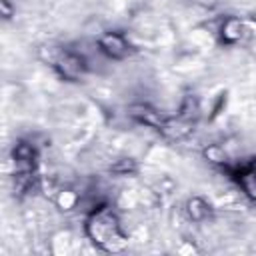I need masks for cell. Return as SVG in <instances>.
Listing matches in <instances>:
<instances>
[{
    "label": "cell",
    "mask_w": 256,
    "mask_h": 256,
    "mask_svg": "<svg viewBox=\"0 0 256 256\" xmlns=\"http://www.w3.org/2000/svg\"><path fill=\"white\" fill-rule=\"evenodd\" d=\"M86 232H88L90 240L106 252H118L126 246V236L120 230L118 216L106 206L98 208L90 214V218L86 222Z\"/></svg>",
    "instance_id": "cell-1"
},
{
    "label": "cell",
    "mask_w": 256,
    "mask_h": 256,
    "mask_svg": "<svg viewBox=\"0 0 256 256\" xmlns=\"http://www.w3.org/2000/svg\"><path fill=\"white\" fill-rule=\"evenodd\" d=\"M52 66L58 70V74L62 78H68V80H78L84 72H86V62L82 56L70 52V50H64V52H58L54 58H52Z\"/></svg>",
    "instance_id": "cell-2"
},
{
    "label": "cell",
    "mask_w": 256,
    "mask_h": 256,
    "mask_svg": "<svg viewBox=\"0 0 256 256\" xmlns=\"http://www.w3.org/2000/svg\"><path fill=\"white\" fill-rule=\"evenodd\" d=\"M98 46L108 58H114V60H122L130 54V44L124 40V36H120L116 32H108V34L100 36Z\"/></svg>",
    "instance_id": "cell-3"
},
{
    "label": "cell",
    "mask_w": 256,
    "mask_h": 256,
    "mask_svg": "<svg viewBox=\"0 0 256 256\" xmlns=\"http://www.w3.org/2000/svg\"><path fill=\"white\" fill-rule=\"evenodd\" d=\"M130 116L136 118L138 122H142L146 126H152V128H158V130H162L166 126V120L154 108H150L146 104H134V106H130Z\"/></svg>",
    "instance_id": "cell-4"
},
{
    "label": "cell",
    "mask_w": 256,
    "mask_h": 256,
    "mask_svg": "<svg viewBox=\"0 0 256 256\" xmlns=\"http://www.w3.org/2000/svg\"><path fill=\"white\" fill-rule=\"evenodd\" d=\"M238 182H240V186L244 188V192H246L252 200H256V172H254L252 168L240 170V172H238Z\"/></svg>",
    "instance_id": "cell-5"
},
{
    "label": "cell",
    "mask_w": 256,
    "mask_h": 256,
    "mask_svg": "<svg viewBox=\"0 0 256 256\" xmlns=\"http://www.w3.org/2000/svg\"><path fill=\"white\" fill-rule=\"evenodd\" d=\"M208 212H210V206L202 198H192L188 202V214L192 220H204L208 216Z\"/></svg>",
    "instance_id": "cell-6"
},
{
    "label": "cell",
    "mask_w": 256,
    "mask_h": 256,
    "mask_svg": "<svg viewBox=\"0 0 256 256\" xmlns=\"http://www.w3.org/2000/svg\"><path fill=\"white\" fill-rule=\"evenodd\" d=\"M240 30H242L240 22L234 20V18H230V20H226L224 26H222V38H224L226 42H236V40L240 38Z\"/></svg>",
    "instance_id": "cell-7"
},
{
    "label": "cell",
    "mask_w": 256,
    "mask_h": 256,
    "mask_svg": "<svg viewBox=\"0 0 256 256\" xmlns=\"http://www.w3.org/2000/svg\"><path fill=\"white\" fill-rule=\"evenodd\" d=\"M0 6H2V12H4V16H6V18H10V14H12V8H10L8 0H0Z\"/></svg>",
    "instance_id": "cell-8"
}]
</instances>
